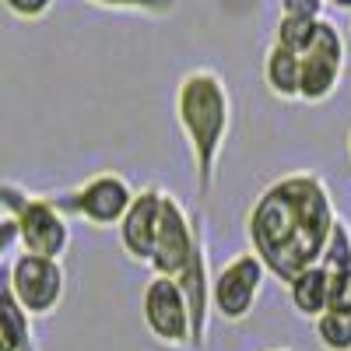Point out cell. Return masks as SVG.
I'll return each instance as SVG.
<instances>
[{
	"instance_id": "6da1fadb",
	"label": "cell",
	"mask_w": 351,
	"mask_h": 351,
	"mask_svg": "<svg viewBox=\"0 0 351 351\" xmlns=\"http://www.w3.org/2000/svg\"><path fill=\"white\" fill-rule=\"evenodd\" d=\"M337 215L330 190L316 172H288L263 190L246 215L250 253L274 274L291 281L324 256Z\"/></svg>"
},
{
	"instance_id": "7a4b0ae2",
	"label": "cell",
	"mask_w": 351,
	"mask_h": 351,
	"mask_svg": "<svg viewBox=\"0 0 351 351\" xmlns=\"http://www.w3.org/2000/svg\"><path fill=\"white\" fill-rule=\"evenodd\" d=\"M176 120H180V130L193 158L197 190L200 197H208L232 127V95L225 77L211 67H197L183 74L176 84Z\"/></svg>"
},
{
	"instance_id": "3957f363",
	"label": "cell",
	"mask_w": 351,
	"mask_h": 351,
	"mask_svg": "<svg viewBox=\"0 0 351 351\" xmlns=\"http://www.w3.org/2000/svg\"><path fill=\"white\" fill-rule=\"evenodd\" d=\"M0 211L14 218L21 253L60 260L71 250V221L49 197H36L14 183H0Z\"/></svg>"
},
{
	"instance_id": "277c9868",
	"label": "cell",
	"mask_w": 351,
	"mask_h": 351,
	"mask_svg": "<svg viewBox=\"0 0 351 351\" xmlns=\"http://www.w3.org/2000/svg\"><path fill=\"white\" fill-rule=\"evenodd\" d=\"M344 64H348L344 32L330 18H319L313 43L306 46V53H299V102L309 106L327 102L341 88Z\"/></svg>"
},
{
	"instance_id": "5b68a950",
	"label": "cell",
	"mask_w": 351,
	"mask_h": 351,
	"mask_svg": "<svg viewBox=\"0 0 351 351\" xmlns=\"http://www.w3.org/2000/svg\"><path fill=\"white\" fill-rule=\"evenodd\" d=\"M8 288L32 319H46L64 302V291H67L64 263L53 256L18 253L8 267Z\"/></svg>"
},
{
	"instance_id": "8992f818",
	"label": "cell",
	"mask_w": 351,
	"mask_h": 351,
	"mask_svg": "<svg viewBox=\"0 0 351 351\" xmlns=\"http://www.w3.org/2000/svg\"><path fill=\"white\" fill-rule=\"evenodd\" d=\"M130 200H134V190L123 183L120 172H95L81 186L53 197V204L67 218H81L95 228H116L123 221Z\"/></svg>"
},
{
	"instance_id": "52a82bcc",
	"label": "cell",
	"mask_w": 351,
	"mask_h": 351,
	"mask_svg": "<svg viewBox=\"0 0 351 351\" xmlns=\"http://www.w3.org/2000/svg\"><path fill=\"white\" fill-rule=\"evenodd\" d=\"M263 281H267V267L253 253H236L211 278V313L225 324H243L260 299Z\"/></svg>"
},
{
	"instance_id": "ba28073f",
	"label": "cell",
	"mask_w": 351,
	"mask_h": 351,
	"mask_svg": "<svg viewBox=\"0 0 351 351\" xmlns=\"http://www.w3.org/2000/svg\"><path fill=\"white\" fill-rule=\"evenodd\" d=\"M200 243V232L190 221L186 208L172 193H162V208H158V232H155V250L148 267L155 278H176L186 271V263L193 260Z\"/></svg>"
},
{
	"instance_id": "9c48e42d",
	"label": "cell",
	"mask_w": 351,
	"mask_h": 351,
	"mask_svg": "<svg viewBox=\"0 0 351 351\" xmlns=\"http://www.w3.org/2000/svg\"><path fill=\"white\" fill-rule=\"evenodd\" d=\"M141 316L148 334L165 348H193L190 337V309L176 278H152L141 295Z\"/></svg>"
},
{
	"instance_id": "30bf717a",
	"label": "cell",
	"mask_w": 351,
	"mask_h": 351,
	"mask_svg": "<svg viewBox=\"0 0 351 351\" xmlns=\"http://www.w3.org/2000/svg\"><path fill=\"white\" fill-rule=\"evenodd\" d=\"M162 193L158 186H144L134 193L130 208L123 215V221L116 225V236H120V246L130 260L148 263L152 250H155V232H158V208H162Z\"/></svg>"
},
{
	"instance_id": "8fae6325",
	"label": "cell",
	"mask_w": 351,
	"mask_h": 351,
	"mask_svg": "<svg viewBox=\"0 0 351 351\" xmlns=\"http://www.w3.org/2000/svg\"><path fill=\"white\" fill-rule=\"evenodd\" d=\"M176 285H180L186 309H190V337L193 348H204L208 341V327H211V267H208V250H204V236L197 243L193 260L186 263L183 274H176Z\"/></svg>"
},
{
	"instance_id": "7c38bea8",
	"label": "cell",
	"mask_w": 351,
	"mask_h": 351,
	"mask_svg": "<svg viewBox=\"0 0 351 351\" xmlns=\"http://www.w3.org/2000/svg\"><path fill=\"white\" fill-rule=\"evenodd\" d=\"M263 84L274 99L299 102V56L271 43V49L263 53Z\"/></svg>"
},
{
	"instance_id": "4fadbf2b",
	"label": "cell",
	"mask_w": 351,
	"mask_h": 351,
	"mask_svg": "<svg viewBox=\"0 0 351 351\" xmlns=\"http://www.w3.org/2000/svg\"><path fill=\"white\" fill-rule=\"evenodd\" d=\"M327 281H330V274H327V267H319V263L299 271L288 281V299H291L299 316L316 319L319 313H327Z\"/></svg>"
},
{
	"instance_id": "5bb4252c",
	"label": "cell",
	"mask_w": 351,
	"mask_h": 351,
	"mask_svg": "<svg viewBox=\"0 0 351 351\" xmlns=\"http://www.w3.org/2000/svg\"><path fill=\"white\" fill-rule=\"evenodd\" d=\"M0 337H4L14 351H36V334H32V316H28L18 299L8 288V274L0 281Z\"/></svg>"
},
{
	"instance_id": "9a60e30c",
	"label": "cell",
	"mask_w": 351,
	"mask_h": 351,
	"mask_svg": "<svg viewBox=\"0 0 351 351\" xmlns=\"http://www.w3.org/2000/svg\"><path fill=\"white\" fill-rule=\"evenodd\" d=\"M316 327V341L324 351H351V319L344 313H319L313 319Z\"/></svg>"
},
{
	"instance_id": "2e32d148",
	"label": "cell",
	"mask_w": 351,
	"mask_h": 351,
	"mask_svg": "<svg viewBox=\"0 0 351 351\" xmlns=\"http://www.w3.org/2000/svg\"><path fill=\"white\" fill-rule=\"evenodd\" d=\"M319 267H327L330 274L334 271H351V228L348 221H334L330 228V239L324 246V256H319Z\"/></svg>"
},
{
	"instance_id": "e0dca14e",
	"label": "cell",
	"mask_w": 351,
	"mask_h": 351,
	"mask_svg": "<svg viewBox=\"0 0 351 351\" xmlns=\"http://www.w3.org/2000/svg\"><path fill=\"white\" fill-rule=\"evenodd\" d=\"M316 25H319V21H309V18H285V14H281V21H278V28H274V43L299 56V53H306V46L313 43Z\"/></svg>"
},
{
	"instance_id": "ac0fdd59",
	"label": "cell",
	"mask_w": 351,
	"mask_h": 351,
	"mask_svg": "<svg viewBox=\"0 0 351 351\" xmlns=\"http://www.w3.org/2000/svg\"><path fill=\"white\" fill-rule=\"evenodd\" d=\"M88 4L106 8V11H137L152 18H165L176 11V0H88Z\"/></svg>"
},
{
	"instance_id": "d6986e66",
	"label": "cell",
	"mask_w": 351,
	"mask_h": 351,
	"mask_svg": "<svg viewBox=\"0 0 351 351\" xmlns=\"http://www.w3.org/2000/svg\"><path fill=\"white\" fill-rule=\"evenodd\" d=\"M327 309L344 313V316L351 313V271H334L330 274V281H327Z\"/></svg>"
},
{
	"instance_id": "ffe728a7",
	"label": "cell",
	"mask_w": 351,
	"mask_h": 351,
	"mask_svg": "<svg viewBox=\"0 0 351 351\" xmlns=\"http://www.w3.org/2000/svg\"><path fill=\"white\" fill-rule=\"evenodd\" d=\"M53 4L56 0H4L8 14L18 18V21H39V18H46L53 11Z\"/></svg>"
},
{
	"instance_id": "44dd1931",
	"label": "cell",
	"mask_w": 351,
	"mask_h": 351,
	"mask_svg": "<svg viewBox=\"0 0 351 351\" xmlns=\"http://www.w3.org/2000/svg\"><path fill=\"white\" fill-rule=\"evenodd\" d=\"M278 4H281V14H285V18H309V21H319V18H324L327 0H278Z\"/></svg>"
},
{
	"instance_id": "7402d4cb",
	"label": "cell",
	"mask_w": 351,
	"mask_h": 351,
	"mask_svg": "<svg viewBox=\"0 0 351 351\" xmlns=\"http://www.w3.org/2000/svg\"><path fill=\"white\" fill-rule=\"evenodd\" d=\"M14 246H18V225H14V218L0 215V256H8Z\"/></svg>"
},
{
	"instance_id": "603a6c76",
	"label": "cell",
	"mask_w": 351,
	"mask_h": 351,
	"mask_svg": "<svg viewBox=\"0 0 351 351\" xmlns=\"http://www.w3.org/2000/svg\"><path fill=\"white\" fill-rule=\"evenodd\" d=\"M330 8H337V11H348L351 14V0H327Z\"/></svg>"
},
{
	"instance_id": "cb8c5ba5",
	"label": "cell",
	"mask_w": 351,
	"mask_h": 351,
	"mask_svg": "<svg viewBox=\"0 0 351 351\" xmlns=\"http://www.w3.org/2000/svg\"><path fill=\"white\" fill-rule=\"evenodd\" d=\"M0 351H14V348H11V344H8L4 337H0Z\"/></svg>"
},
{
	"instance_id": "d4e9b609",
	"label": "cell",
	"mask_w": 351,
	"mask_h": 351,
	"mask_svg": "<svg viewBox=\"0 0 351 351\" xmlns=\"http://www.w3.org/2000/svg\"><path fill=\"white\" fill-rule=\"evenodd\" d=\"M348 162H351V130H348Z\"/></svg>"
},
{
	"instance_id": "484cf974",
	"label": "cell",
	"mask_w": 351,
	"mask_h": 351,
	"mask_svg": "<svg viewBox=\"0 0 351 351\" xmlns=\"http://www.w3.org/2000/svg\"><path fill=\"white\" fill-rule=\"evenodd\" d=\"M271 351H288V348H271Z\"/></svg>"
},
{
	"instance_id": "4316f807",
	"label": "cell",
	"mask_w": 351,
	"mask_h": 351,
	"mask_svg": "<svg viewBox=\"0 0 351 351\" xmlns=\"http://www.w3.org/2000/svg\"><path fill=\"white\" fill-rule=\"evenodd\" d=\"M348 319H351V313H348Z\"/></svg>"
}]
</instances>
